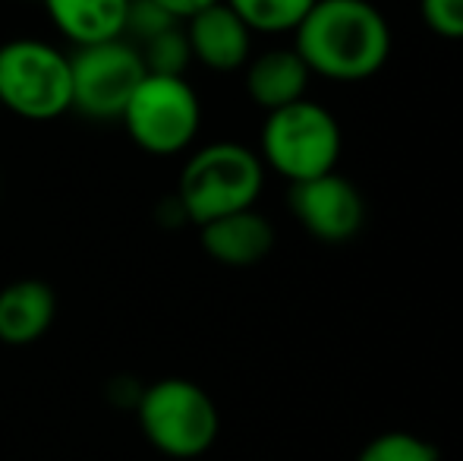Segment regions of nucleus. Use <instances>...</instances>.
I'll list each match as a JSON object with an SVG mask.
<instances>
[{
	"instance_id": "f257e3e1",
	"label": "nucleus",
	"mask_w": 463,
	"mask_h": 461,
	"mask_svg": "<svg viewBox=\"0 0 463 461\" xmlns=\"http://www.w3.org/2000/svg\"><path fill=\"white\" fill-rule=\"evenodd\" d=\"M309 73L335 82L375 76L391 54V29L372 0H316L293 29Z\"/></svg>"
},
{
	"instance_id": "f03ea898",
	"label": "nucleus",
	"mask_w": 463,
	"mask_h": 461,
	"mask_svg": "<svg viewBox=\"0 0 463 461\" xmlns=\"http://www.w3.org/2000/svg\"><path fill=\"white\" fill-rule=\"evenodd\" d=\"M262 187L265 165L259 152L240 142H212L186 158L174 199L184 209V218L202 228L231 212L256 209Z\"/></svg>"
},
{
	"instance_id": "7ed1b4c3",
	"label": "nucleus",
	"mask_w": 463,
	"mask_h": 461,
	"mask_svg": "<svg viewBox=\"0 0 463 461\" xmlns=\"http://www.w3.org/2000/svg\"><path fill=\"white\" fill-rule=\"evenodd\" d=\"M139 430L161 456L199 458L214 446L221 433V418L212 395L193 379L167 376L142 389L136 399Z\"/></svg>"
},
{
	"instance_id": "20e7f679",
	"label": "nucleus",
	"mask_w": 463,
	"mask_h": 461,
	"mask_svg": "<svg viewBox=\"0 0 463 461\" xmlns=\"http://www.w3.org/2000/svg\"><path fill=\"white\" fill-rule=\"evenodd\" d=\"M0 105L23 120H54L73 108L70 54L42 38L0 44Z\"/></svg>"
},
{
	"instance_id": "39448f33",
	"label": "nucleus",
	"mask_w": 463,
	"mask_h": 461,
	"mask_svg": "<svg viewBox=\"0 0 463 461\" xmlns=\"http://www.w3.org/2000/svg\"><path fill=\"white\" fill-rule=\"evenodd\" d=\"M337 155H341V127L328 108L299 99L265 117L259 158L290 184L335 171Z\"/></svg>"
},
{
	"instance_id": "423d86ee",
	"label": "nucleus",
	"mask_w": 463,
	"mask_h": 461,
	"mask_svg": "<svg viewBox=\"0 0 463 461\" xmlns=\"http://www.w3.org/2000/svg\"><path fill=\"white\" fill-rule=\"evenodd\" d=\"M120 123L129 139L148 155H180L193 146L202 127V105L184 76L146 73L129 99Z\"/></svg>"
},
{
	"instance_id": "0eeeda50",
	"label": "nucleus",
	"mask_w": 463,
	"mask_h": 461,
	"mask_svg": "<svg viewBox=\"0 0 463 461\" xmlns=\"http://www.w3.org/2000/svg\"><path fill=\"white\" fill-rule=\"evenodd\" d=\"M73 108L89 120H120L129 99L146 80V63L129 38L86 44L70 54Z\"/></svg>"
},
{
	"instance_id": "6e6552de",
	"label": "nucleus",
	"mask_w": 463,
	"mask_h": 461,
	"mask_svg": "<svg viewBox=\"0 0 463 461\" xmlns=\"http://www.w3.org/2000/svg\"><path fill=\"white\" fill-rule=\"evenodd\" d=\"M290 212L312 237L325 240V244H344V240L356 237L366 222V203H363L360 190L337 171L293 184Z\"/></svg>"
},
{
	"instance_id": "1a4fd4ad",
	"label": "nucleus",
	"mask_w": 463,
	"mask_h": 461,
	"mask_svg": "<svg viewBox=\"0 0 463 461\" xmlns=\"http://www.w3.org/2000/svg\"><path fill=\"white\" fill-rule=\"evenodd\" d=\"M184 29L193 61H199L214 73H231V70L246 67L252 54V29L224 0L189 16Z\"/></svg>"
},
{
	"instance_id": "9d476101",
	"label": "nucleus",
	"mask_w": 463,
	"mask_h": 461,
	"mask_svg": "<svg viewBox=\"0 0 463 461\" xmlns=\"http://www.w3.org/2000/svg\"><path fill=\"white\" fill-rule=\"evenodd\" d=\"M199 231L208 256L221 265H231V269H246V265L262 263L275 246V228L256 209L221 216L214 222L202 225Z\"/></svg>"
},
{
	"instance_id": "9b49d317",
	"label": "nucleus",
	"mask_w": 463,
	"mask_h": 461,
	"mask_svg": "<svg viewBox=\"0 0 463 461\" xmlns=\"http://www.w3.org/2000/svg\"><path fill=\"white\" fill-rule=\"evenodd\" d=\"M57 316V294L38 278H19L0 291V341L23 348L38 341Z\"/></svg>"
},
{
	"instance_id": "f8f14e48",
	"label": "nucleus",
	"mask_w": 463,
	"mask_h": 461,
	"mask_svg": "<svg viewBox=\"0 0 463 461\" xmlns=\"http://www.w3.org/2000/svg\"><path fill=\"white\" fill-rule=\"evenodd\" d=\"M309 67L293 48H271L246 61V92L265 114L306 99Z\"/></svg>"
},
{
	"instance_id": "ddd939ff",
	"label": "nucleus",
	"mask_w": 463,
	"mask_h": 461,
	"mask_svg": "<svg viewBox=\"0 0 463 461\" xmlns=\"http://www.w3.org/2000/svg\"><path fill=\"white\" fill-rule=\"evenodd\" d=\"M44 13L73 48L123 38L129 0H42Z\"/></svg>"
},
{
	"instance_id": "4468645a",
	"label": "nucleus",
	"mask_w": 463,
	"mask_h": 461,
	"mask_svg": "<svg viewBox=\"0 0 463 461\" xmlns=\"http://www.w3.org/2000/svg\"><path fill=\"white\" fill-rule=\"evenodd\" d=\"M252 32L262 35H280V32H293L299 19L309 13L316 0H224Z\"/></svg>"
},
{
	"instance_id": "2eb2a0df",
	"label": "nucleus",
	"mask_w": 463,
	"mask_h": 461,
	"mask_svg": "<svg viewBox=\"0 0 463 461\" xmlns=\"http://www.w3.org/2000/svg\"><path fill=\"white\" fill-rule=\"evenodd\" d=\"M136 48H139V57L146 63V73L155 76H184L186 67L193 63V51H189L184 23L158 32V35L136 44Z\"/></svg>"
},
{
	"instance_id": "dca6fc26",
	"label": "nucleus",
	"mask_w": 463,
	"mask_h": 461,
	"mask_svg": "<svg viewBox=\"0 0 463 461\" xmlns=\"http://www.w3.org/2000/svg\"><path fill=\"white\" fill-rule=\"evenodd\" d=\"M356 461H439V449L416 433L391 430L366 443Z\"/></svg>"
},
{
	"instance_id": "f3484780",
	"label": "nucleus",
	"mask_w": 463,
	"mask_h": 461,
	"mask_svg": "<svg viewBox=\"0 0 463 461\" xmlns=\"http://www.w3.org/2000/svg\"><path fill=\"white\" fill-rule=\"evenodd\" d=\"M177 23L180 19L171 16V13H167L161 4H155V0H129L123 38H129L133 44H142L152 35H158V32L171 29V25H177Z\"/></svg>"
},
{
	"instance_id": "a211bd4d",
	"label": "nucleus",
	"mask_w": 463,
	"mask_h": 461,
	"mask_svg": "<svg viewBox=\"0 0 463 461\" xmlns=\"http://www.w3.org/2000/svg\"><path fill=\"white\" fill-rule=\"evenodd\" d=\"M420 10L439 38L463 42V0H420Z\"/></svg>"
},
{
	"instance_id": "6ab92c4d",
	"label": "nucleus",
	"mask_w": 463,
	"mask_h": 461,
	"mask_svg": "<svg viewBox=\"0 0 463 461\" xmlns=\"http://www.w3.org/2000/svg\"><path fill=\"white\" fill-rule=\"evenodd\" d=\"M155 4H161L171 16H177L180 23H186L189 16H195V13H202L212 4H221V0H155Z\"/></svg>"
}]
</instances>
